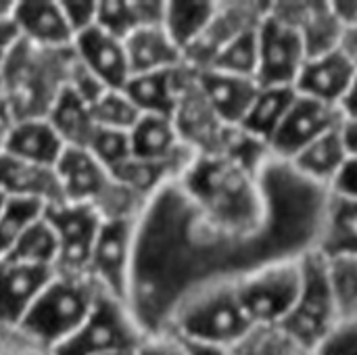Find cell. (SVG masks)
<instances>
[{
	"mask_svg": "<svg viewBox=\"0 0 357 355\" xmlns=\"http://www.w3.org/2000/svg\"><path fill=\"white\" fill-rule=\"evenodd\" d=\"M266 172L257 174L222 153H195L176 182L222 245H241L257 241L274 222Z\"/></svg>",
	"mask_w": 357,
	"mask_h": 355,
	"instance_id": "1",
	"label": "cell"
},
{
	"mask_svg": "<svg viewBox=\"0 0 357 355\" xmlns=\"http://www.w3.org/2000/svg\"><path fill=\"white\" fill-rule=\"evenodd\" d=\"M257 331L243 303L238 274H218L188 287L172 303L159 333L190 345L234 349Z\"/></svg>",
	"mask_w": 357,
	"mask_h": 355,
	"instance_id": "2",
	"label": "cell"
},
{
	"mask_svg": "<svg viewBox=\"0 0 357 355\" xmlns=\"http://www.w3.org/2000/svg\"><path fill=\"white\" fill-rule=\"evenodd\" d=\"M98 291L88 274L56 272L13 335L50 355L84 326Z\"/></svg>",
	"mask_w": 357,
	"mask_h": 355,
	"instance_id": "3",
	"label": "cell"
},
{
	"mask_svg": "<svg viewBox=\"0 0 357 355\" xmlns=\"http://www.w3.org/2000/svg\"><path fill=\"white\" fill-rule=\"evenodd\" d=\"M73 46L50 50L25 40L2 65L6 80V103L15 119L48 117L56 96L67 86Z\"/></svg>",
	"mask_w": 357,
	"mask_h": 355,
	"instance_id": "4",
	"label": "cell"
},
{
	"mask_svg": "<svg viewBox=\"0 0 357 355\" xmlns=\"http://www.w3.org/2000/svg\"><path fill=\"white\" fill-rule=\"evenodd\" d=\"M303 264V287L299 299L289 318L276 328L289 341L305 352L316 354L320 345L341 324L333 289L328 282L326 257L314 247L301 253Z\"/></svg>",
	"mask_w": 357,
	"mask_h": 355,
	"instance_id": "5",
	"label": "cell"
},
{
	"mask_svg": "<svg viewBox=\"0 0 357 355\" xmlns=\"http://www.w3.org/2000/svg\"><path fill=\"white\" fill-rule=\"evenodd\" d=\"M301 253L274 257L238 274L243 303L257 328H278L293 312L303 287Z\"/></svg>",
	"mask_w": 357,
	"mask_h": 355,
	"instance_id": "6",
	"label": "cell"
},
{
	"mask_svg": "<svg viewBox=\"0 0 357 355\" xmlns=\"http://www.w3.org/2000/svg\"><path fill=\"white\" fill-rule=\"evenodd\" d=\"M146 337L130 303L100 289L84 326L50 355H100L138 349Z\"/></svg>",
	"mask_w": 357,
	"mask_h": 355,
	"instance_id": "7",
	"label": "cell"
},
{
	"mask_svg": "<svg viewBox=\"0 0 357 355\" xmlns=\"http://www.w3.org/2000/svg\"><path fill=\"white\" fill-rule=\"evenodd\" d=\"M138 218L105 220L88 266V276L98 285V289L126 303L130 301L132 289Z\"/></svg>",
	"mask_w": 357,
	"mask_h": 355,
	"instance_id": "8",
	"label": "cell"
},
{
	"mask_svg": "<svg viewBox=\"0 0 357 355\" xmlns=\"http://www.w3.org/2000/svg\"><path fill=\"white\" fill-rule=\"evenodd\" d=\"M259 36V65L257 82L259 86H293L307 61V50L299 29L278 17L276 13L266 10L257 27Z\"/></svg>",
	"mask_w": 357,
	"mask_h": 355,
	"instance_id": "9",
	"label": "cell"
},
{
	"mask_svg": "<svg viewBox=\"0 0 357 355\" xmlns=\"http://www.w3.org/2000/svg\"><path fill=\"white\" fill-rule=\"evenodd\" d=\"M46 220L59 236L54 270L61 274H88L92 249L105 222L98 209L92 205L61 203L46 209Z\"/></svg>",
	"mask_w": 357,
	"mask_h": 355,
	"instance_id": "10",
	"label": "cell"
},
{
	"mask_svg": "<svg viewBox=\"0 0 357 355\" xmlns=\"http://www.w3.org/2000/svg\"><path fill=\"white\" fill-rule=\"evenodd\" d=\"M341 121H343V113L339 107L326 105L322 100L297 92L284 121L280 123V128L270 140V151L274 159L289 163L297 153H301L314 140L339 128Z\"/></svg>",
	"mask_w": 357,
	"mask_h": 355,
	"instance_id": "11",
	"label": "cell"
},
{
	"mask_svg": "<svg viewBox=\"0 0 357 355\" xmlns=\"http://www.w3.org/2000/svg\"><path fill=\"white\" fill-rule=\"evenodd\" d=\"M56 270L17 259H0V333H15Z\"/></svg>",
	"mask_w": 357,
	"mask_h": 355,
	"instance_id": "12",
	"label": "cell"
},
{
	"mask_svg": "<svg viewBox=\"0 0 357 355\" xmlns=\"http://www.w3.org/2000/svg\"><path fill=\"white\" fill-rule=\"evenodd\" d=\"M195 82L224 126H241L247 117L257 92L259 82L255 77L232 75L218 69H192Z\"/></svg>",
	"mask_w": 357,
	"mask_h": 355,
	"instance_id": "13",
	"label": "cell"
},
{
	"mask_svg": "<svg viewBox=\"0 0 357 355\" xmlns=\"http://www.w3.org/2000/svg\"><path fill=\"white\" fill-rule=\"evenodd\" d=\"M73 54L109 90H123L132 75L126 44L96 25L75 36Z\"/></svg>",
	"mask_w": 357,
	"mask_h": 355,
	"instance_id": "14",
	"label": "cell"
},
{
	"mask_svg": "<svg viewBox=\"0 0 357 355\" xmlns=\"http://www.w3.org/2000/svg\"><path fill=\"white\" fill-rule=\"evenodd\" d=\"M270 10L299 29L307 59L339 48L343 25L337 21L331 2H276L270 4Z\"/></svg>",
	"mask_w": 357,
	"mask_h": 355,
	"instance_id": "15",
	"label": "cell"
},
{
	"mask_svg": "<svg viewBox=\"0 0 357 355\" xmlns=\"http://www.w3.org/2000/svg\"><path fill=\"white\" fill-rule=\"evenodd\" d=\"M190 73L192 69L184 63L176 69L132 75L123 86V92L132 98L142 115L176 117Z\"/></svg>",
	"mask_w": 357,
	"mask_h": 355,
	"instance_id": "16",
	"label": "cell"
},
{
	"mask_svg": "<svg viewBox=\"0 0 357 355\" xmlns=\"http://www.w3.org/2000/svg\"><path fill=\"white\" fill-rule=\"evenodd\" d=\"M15 23L21 40L50 50H67L73 46V31L56 0H17Z\"/></svg>",
	"mask_w": 357,
	"mask_h": 355,
	"instance_id": "17",
	"label": "cell"
},
{
	"mask_svg": "<svg viewBox=\"0 0 357 355\" xmlns=\"http://www.w3.org/2000/svg\"><path fill=\"white\" fill-rule=\"evenodd\" d=\"M356 77V69L339 52H326L320 56H310L297 77L295 90L303 96L335 105L341 109V103Z\"/></svg>",
	"mask_w": 357,
	"mask_h": 355,
	"instance_id": "18",
	"label": "cell"
},
{
	"mask_svg": "<svg viewBox=\"0 0 357 355\" xmlns=\"http://www.w3.org/2000/svg\"><path fill=\"white\" fill-rule=\"evenodd\" d=\"M0 190H4L8 197L42 201L48 207L65 203L61 180L54 167L21 161L10 155H0Z\"/></svg>",
	"mask_w": 357,
	"mask_h": 355,
	"instance_id": "19",
	"label": "cell"
},
{
	"mask_svg": "<svg viewBox=\"0 0 357 355\" xmlns=\"http://www.w3.org/2000/svg\"><path fill=\"white\" fill-rule=\"evenodd\" d=\"M314 249L324 257H357V199L326 195Z\"/></svg>",
	"mask_w": 357,
	"mask_h": 355,
	"instance_id": "20",
	"label": "cell"
},
{
	"mask_svg": "<svg viewBox=\"0 0 357 355\" xmlns=\"http://www.w3.org/2000/svg\"><path fill=\"white\" fill-rule=\"evenodd\" d=\"M65 149L67 146L63 138L56 134L48 117H33L15 121L2 155H10L36 165L56 167Z\"/></svg>",
	"mask_w": 357,
	"mask_h": 355,
	"instance_id": "21",
	"label": "cell"
},
{
	"mask_svg": "<svg viewBox=\"0 0 357 355\" xmlns=\"http://www.w3.org/2000/svg\"><path fill=\"white\" fill-rule=\"evenodd\" d=\"M132 153L144 161H169L195 153L182 138L174 117L142 115L130 132Z\"/></svg>",
	"mask_w": 357,
	"mask_h": 355,
	"instance_id": "22",
	"label": "cell"
},
{
	"mask_svg": "<svg viewBox=\"0 0 357 355\" xmlns=\"http://www.w3.org/2000/svg\"><path fill=\"white\" fill-rule=\"evenodd\" d=\"M123 44H126V54L132 75L165 71L184 65L182 50L174 44V40L169 38L163 25L142 27L134 31Z\"/></svg>",
	"mask_w": 357,
	"mask_h": 355,
	"instance_id": "23",
	"label": "cell"
},
{
	"mask_svg": "<svg viewBox=\"0 0 357 355\" xmlns=\"http://www.w3.org/2000/svg\"><path fill=\"white\" fill-rule=\"evenodd\" d=\"M347 157L349 153L345 149L341 126H339L326 132L324 136H320L318 140H314L301 153H297L287 165L303 180L328 190Z\"/></svg>",
	"mask_w": 357,
	"mask_h": 355,
	"instance_id": "24",
	"label": "cell"
},
{
	"mask_svg": "<svg viewBox=\"0 0 357 355\" xmlns=\"http://www.w3.org/2000/svg\"><path fill=\"white\" fill-rule=\"evenodd\" d=\"M165 2L155 0H98L96 27L126 42L134 31L163 25Z\"/></svg>",
	"mask_w": 357,
	"mask_h": 355,
	"instance_id": "25",
	"label": "cell"
},
{
	"mask_svg": "<svg viewBox=\"0 0 357 355\" xmlns=\"http://www.w3.org/2000/svg\"><path fill=\"white\" fill-rule=\"evenodd\" d=\"M220 2L205 0H172L165 2L163 27L174 40V44L186 54L211 27Z\"/></svg>",
	"mask_w": 357,
	"mask_h": 355,
	"instance_id": "26",
	"label": "cell"
},
{
	"mask_svg": "<svg viewBox=\"0 0 357 355\" xmlns=\"http://www.w3.org/2000/svg\"><path fill=\"white\" fill-rule=\"evenodd\" d=\"M48 121L63 138L65 146H75V149H86L96 130L90 103L84 100L69 86H65L56 96L48 113Z\"/></svg>",
	"mask_w": 357,
	"mask_h": 355,
	"instance_id": "27",
	"label": "cell"
},
{
	"mask_svg": "<svg viewBox=\"0 0 357 355\" xmlns=\"http://www.w3.org/2000/svg\"><path fill=\"white\" fill-rule=\"evenodd\" d=\"M297 90L293 86H261L241 128L270 146L272 136L284 121Z\"/></svg>",
	"mask_w": 357,
	"mask_h": 355,
	"instance_id": "28",
	"label": "cell"
},
{
	"mask_svg": "<svg viewBox=\"0 0 357 355\" xmlns=\"http://www.w3.org/2000/svg\"><path fill=\"white\" fill-rule=\"evenodd\" d=\"M257 25L243 29L232 40H228L203 69H218L232 75H245L257 80V65H259V36Z\"/></svg>",
	"mask_w": 357,
	"mask_h": 355,
	"instance_id": "29",
	"label": "cell"
},
{
	"mask_svg": "<svg viewBox=\"0 0 357 355\" xmlns=\"http://www.w3.org/2000/svg\"><path fill=\"white\" fill-rule=\"evenodd\" d=\"M48 205L27 197H8L0 216V259H4L19 239L46 216Z\"/></svg>",
	"mask_w": 357,
	"mask_h": 355,
	"instance_id": "30",
	"label": "cell"
},
{
	"mask_svg": "<svg viewBox=\"0 0 357 355\" xmlns=\"http://www.w3.org/2000/svg\"><path fill=\"white\" fill-rule=\"evenodd\" d=\"M326 270L341 324L357 322V257H326Z\"/></svg>",
	"mask_w": 357,
	"mask_h": 355,
	"instance_id": "31",
	"label": "cell"
},
{
	"mask_svg": "<svg viewBox=\"0 0 357 355\" xmlns=\"http://www.w3.org/2000/svg\"><path fill=\"white\" fill-rule=\"evenodd\" d=\"M8 259L33 264V266H46L54 268L59 259V236L52 228V224L46 220H38L15 245V249L6 255Z\"/></svg>",
	"mask_w": 357,
	"mask_h": 355,
	"instance_id": "32",
	"label": "cell"
},
{
	"mask_svg": "<svg viewBox=\"0 0 357 355\" xmlns=\"http://www.w3.org/2000/svg\"><path fill=\"white\" fill-rule=\"evenodd\" d=\"M92 117L100 128L132 132L142 113L123 90H105L92 105Z\"/></svg>",
	"mask_w": 357,
	"mask_h": 355,
	"instance_id": "33",
	"label": "cell"
},
{
	"mask_svg": "<svg viewBox=\"0 0 357 355\" xmlns=\"http://www.w3.org/2000/svg\"><path fill=\"white\" fill-rule=\"evenodd\" d=\"M98 163H102L111 174H115L119 167H123L132 157V138L130 132L113 130V128H100L96 126L88 146H86Z\"/></svg>",
	"mask_w": 357,
	"mask_h": 355,
	"instance_id": "34",
	"label": "cell"
},
{
	"mask_svg": "<svg viewBox=\"0 0 357 355\" xmlns=\"http://www.w3.org/2000/svg\"><path fill=\"white\" fill-rule=\"evenodd\" d=\"M61 8L65 13V19L73 31V36L90 29L96 25L98 17V0H63Z\"/></svg>",
	"mask_w": 357,
	"mask_h": 355,
	"instance_id": "35",
	"label": "cell"
},
{
	"mask_svg": "<svg viewBox=\"0 0 357 355\" xmlns=\"http://www.w3.org/2000/svg\"><path fill=\"white\" fill-rule=\"evenodd\" d=\"M314 355H357V322L339 324Z\"/></svg>",
	"mask_w": 357,
	"mask_h": 355,
	"instance_id": "36",
	"label": "cell"
},
{
	"mask_svg": "<svg viewBox=\"0 0 357 355\" xmlns=\"http://www.w3.org/2000/svg\"><path fill=\"white\" fill-rule=\"evenodd\" d=\"M138 355H192L188 345L169 333H155L138 347Z\"/></svg>",
	"mask_w": 357,
	"mask_h": 355,
	"instance_id": "37",
	"label": "cell"
},
{
	"mask_svg": "<svg viewBox=\"0 0 357 355\" xmlns=\"http://www.w3.org/2000/svg\"><path fill=\"white\" fill-rule=\"evenodd\" d=\"M328 192L339 195V197H347V199H357V155H349L341 167V172L337 174V178L333 180Z\"/></svg>",
	"mask_w": 357,
	"mask_h": 355,
	"instance_id": "38",
	"label": "cell"
},
{
	"mask_svg": "<svg viewBox=\"0 0 357 355\" xmlns=\"http://www.w3.org/2000/svg\"><path fill=\"white\" fill-rule=\"evenodd\" d=\"M21 42V33L19 27L13 19H0V65L6 63V59L13 54V50L19 46Z\"/></svg>",
	"mask_w": 357,
	"mask_h": 355,
	"instance_id": "39",
	"label": "cell"
},
{
	"mask_svg": "<svg viewBox=\"0 0 357 355\" xmlns=\"http://www.w3.org/2000/svg\"><path fill=\"white\" fill-rule=\"evenodd\" d=\"M331 8L337 17V21L347 27H357V0H333Z\"/></svg>",
	"mask_w": 357,
	"mask_h": 355,
	"instance_id": "40",
	"label": "cell"
},
{
	"mask_svg": "<svg viewBox=\"0 0 357 355\" xmlns=\"http://www.w3.org/2000/svg\"><path fill=\"white\" fill-rule=\"evenodd\" d=\"M337 50L349 61V65L356 69L357 73V27L343 29V36H341V42H339Z\"/></svg>",
	"mask_w": 357,
	"mask_h": 355,
	"instance_id": "41",
	"label": "cell"
},
{
	"mask_svg": "<svg viewBox=\"0 0 357 355\" xmlns=\"http://www.w3.org/2000/svg\"><path fill=\"white\" fill-rule=\"evenodd\" d=\"M15 115H13V111H10V107H8V103L6 100H2L0 103V155L4 153V146H6V140H8V136H10V130H13V126H15Z\"/></svg>",
	"mask_w": 357,
	"mask_h": 355,
	"instance_id": "42",
	"label": "cell"
},
{
	"mask_svg": "<svg viewBox=\"0 0 357 355\" xmlns=\"http://www.w3.org/2000/svg\"><path fill=\"white\" fill-rule=\"evenodd\" d=\"M341 136L349 155H357V117H343Z\"/></svg>",
	"mask_w": 357,
	"mask_h": 355,
	"instance_id": "43",
	"label": "cell"
},
{
	"mask_svg": "<svg viewBox=\"0 0 357 355\" xmlns=\"http://www.w3.org/2000/svg\"><path fill=\"white\" fill-rule=\"evenodd\" d=\"M341 113H343V117H357V73L343 103H341Z\"/></svg>",
	"mask_w": 357,
	"mask_h": 355,
	"instance_id": "44",
	"label": "cell"
},
{
	"mask_svg": "<svg viewBox=\"0 0 357 355\" xmlns=\"http://www.w3.org/2000/svg\"><path fill=\"white\" fill-rule=\"evenodd\" d=\"M15 8H17L15 0H0V19H13Z\"/></svg>",
	"mask_w": 357,
	"mask_h": 355,
	"instance_id": "45",
	"label": "cell"
},
{
	"mask_svg": "<svg viewBox=\"0 0 357 355\" xmlns=\"http://www.w3.org/2000/svg\"><path fill=\"white\" fill-rule=\"evenodd\" d=\"M6 100V80H4V69L0 65V103Z\"/></svg>",
	"mask_w": 357,
	"mask_h": 355,
	"instance_id": "46",
	"label": "cell"
},
{
	"mask_svg": "<svg viewBox=\"0 0 357 355\" xmlns=\"http://www.w3.org/2000/svg\"><path fill=\"white\" fill-rule=\"evenodd\" d=\"M100 355H138V349H123V352H111V354H100Z\"/></svg>",
	"mask_w": 357,
	"mask_h": 355,
	"instance_id": "47",
	"label": "cell"
},
{
	"mask_svg": "<svg viewBox=\"0 0 357 355\" xmlns=\"http://www.w3.org/2000/svg\"><path fill=\"white\" fill-rule=\"evenodd\" d=\"M6 201H8V195H6L4 190H0V216H2V211H4V205H6Z\"/></svg>",
	"mask_w": 357,
	"mask_h": 355,
	"instance_id": "48",
	"label": "cell"
}]
</instances>
